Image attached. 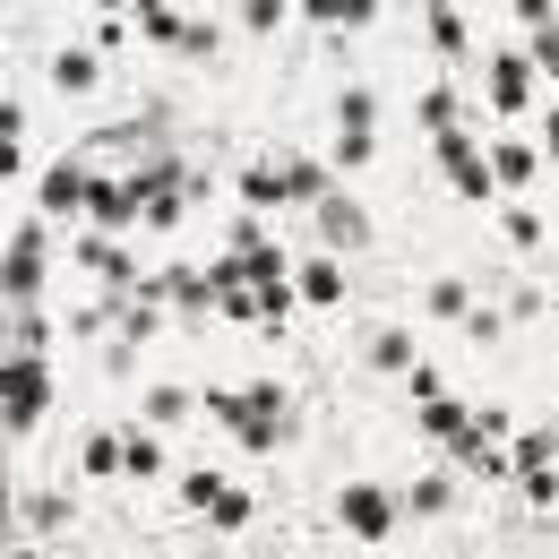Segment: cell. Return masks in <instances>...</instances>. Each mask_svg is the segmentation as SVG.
I'll return each mask as SVG.
<instances>
[{
  "mask_svg": "<svg viewBox=\"0 0 559 559\" xmlns=\"http://www.w3.org/2000/svg\"><path fill=\"white\" fill-rule=\"evenodd\" d=\"M207 414L233 421V439H241V448H259V456L293 439V396H284L276 379H259V388H215Z\"/></svg>",
  "mask_w": 559,
  "mask_h": 559,
  "instance_id": "1",
  "label": "cell"
},
{
  "mask_svg": "<svg viewBox=\"0 0 559 559\" xmlns=\"http://www.w3.org/2000/svg\"><path fill=\"white\" fill-rule=\"evenodd\" d=\"M52 405V370H44V353H9L0 361V421L9 430H35Z\"/></svg>",
  "mask_w": 559,
  "mask_h": 559,
  "instance_id": "2",
  "label": "cell"
},
{
  "mask_svg": "<svg viewBox=\"0 0 559 559\" xmlns=\"http://www.w3.org/2000/svg\"><path fill=\"white\" fill-rule=\"evenodd\" d=\"M241 199H250V207H301V199H310V207H319V199H328V173H319V164H250V173H241Z\"/></svg>",
  "mask_w": 559,
  "mask_h": 559,
  "instance_id": "3",
  "label": "cell"
},
{
  "mask_svg": "<svg viewBox=\"0 0 559 559\" xmlns=\"http://www.w3.org/2000/svg\"><path fill=\"white\" fill-rule=\"evenodd\" d=\"M44 250H52V241H44V224H17V241L0 250V301H17V310H26V301L44 293Z\"/></svg>",
  "mask_w": 559,
  "mask_h": 559,
  "instance_id": "4",
  "label": "cell"
},
{
  "mask_svg": "<svg viewBox=\"0 0 559 559\" xmlns=\"http://www.w3.org/2000/svg\"><path fill=\"white\" fill-rule=\"evenodd\" d=\"M439 173H448L465 199H490V190H499V181H490V155L465 139V130H439Z\"/></svg>",
  "mask_w": 559,
  "mask_h": 559,
  "instance_id": "5",
  "label": "cell"
},
{
  "mask_svg": "<svg viewBox=\"0 0 559 559\" xmlns=\"http://www.w3.org/2000/svg\"><path fill=\"white\" fill-rule=\"evenodd\" d=\"M336 516H345L361 543H388V525H396V499H388L379 483H353L345 499H336Z\"/></svg>",
  "mask_w": 559,
  "mask_h": 559,
  "instance_id": "6",
  "label": "cell"
},
{
  "mask_svg": "<svg viewBox=\"0 0 559 559\" xmlns=\"http://www.w3.org/2000/svg\"><path fill=\"white\" fill-rule=\"evenodd\" d=\"M370 121H379V104L353 86L345 104H336V164H370Z\"/></svg>",
  "mask_w": 559,
  "mask_h": 559,
  "instance_id": "7",
  "label": "cell"
},
{
  "mask_svg": "<svg viewBox=\"0 0 559 559\" xmlns=\"http://www.w3.org/2000/svg\"><path fill=\"white\" fill-rule=\"evenodd\" d=\"M490 104H499V112H525V104H534V61H525V52H499V61H490Z\"/></svg>",
  "mask_w": 559,
  "mask_h": 559,
  "instance_id": "8",
  "label": "cell"
},
{
  "mask_svg": "<svg viewBox=\"0 0 559 559\" xmlns=\"http://www.w3.org/2000/svg\"><path fill=\"white\" fill-rule=\"evenodd\" d=\"M86 215H95L104 233H130V224H139V181H95V190H86Z\"/></svg>",
  "mask_w": 559,
  "mask_h": 559,
  "instance_id": "9",
  "label": "cell"
},
{
  "mask_svg": "<svg viewBox=\"0 0 559 559\" xmlns=\"http://www.w3.org/2000/svg\"><path fill=\"white\" fill-rule=\"evenodd\" d=\"M86 190H95V181H86V164L61 155V164L44 173V215H78V207H86Z\"/></svg>",
  "mask_w": 559,
  "mask_h": 559,
  "instance_id": "10",
  "label": "cell"
},
{
  "mask_svg": "<svg viewBox=\"0 0 559 559\" xmlns=\"http://www.w3.org/2000/svg\"><path fill=\"white\" fill-rule=\"evenodd\" d=\"M534 173H543V146H525V139H499V146H490V181H499V190H525Z\"/></svg>",
  "mask_w": 559,
  "mask_h": 559,
  "instance_id": "11",
  "label": "cell"
},
{
  "mask_svg": "<svg viewBox=\"0 0 559 559\" xmlns=\"http://www.w3.org/2000/svg\"><path fill=\"white\" fill-rule=\"evenodd\" d=\"M319 233H328V241H336V250H361V233H370V224H361V199H336V190H328V199H319Z\"/></svg>",
  "mask_w": 559,
  "mask_h": 559,
  "instance_id": "12",
  "label": "cell"
},
{
  "mask_svg": "<svg viewBox=\"0 0 559 559\" xmlns=\"http://www.w3.org/2000/svg\"><path fill=\"white\" fill-rule=\"evenodd\" d=\"M421 430H430L439 448H465V439H474V414H465V405H448V396H430V405H421Z\"/></svg>",
  "mask_w": 559,
  "mask_h": 559,
  "instance_id": "13",
  "label": "cell"
},
{
  "mask_svg": "<svg viewBox=\"0 0 559 559\" xmlns=\"http://www.w3.org/2000/svg\"><path fill=\"white\" fill-rule=\"evenodd\" d=\"M293 293H301V301H319V310H328V301H345V276H336V259H310V267L293 276Z\"/></svg>",
  "mask_w": 559,
  "mask_h": 559,
  "instance_id": "14",
  "label": "cell"
},
{
  "mask_svg": "<svg viewBox=\"0 0 559 559\" xmlns=\"http://www.w3.org/2000/svg\"><path fill=\"white\" fill-rule=\"evenodd\" d=\"M95 78H104V61H95V52H61V61H52V86H61V95H86V86H95Z\"/></svg>",
  "mask_w": 559,
  "mask_h": 559,
  "instance_id": "15",
  "label": "cell"
},
{
  "mask_svg": "<svg viewBox=\"0 0 559 559\" xmlns=\"http://www.w3.org/2000/svg\"><path fill=\"white\" fill-rule=\"evenodd\" d=\"M130 17H139V26L155 35V44H181V35H190V26L173 17V0H130Z\"/></svg>",
  "mask_w": 559,
  "mask_h": 559,
  "instance_id": "16",
  "label": "cell"
},
{
  "mask_svg": "<svg viewBox=\"0 0 559 559\" xmlns=\"http://www.w3.org/2000/svg\"><path fill=\"white\" fill-rule=\"evenodd\" d=\"M421 17H430V44H439V52H465V17H456L448 0H421Z\"/></svg>",
  "mask_w": 559,
  "mask_h": 559,
  "instance_id": "17",
  "label": "cell"
},
{
  "mask_svg": "<svg viewBox=\"0 0 559 559\" xmlns=\"http://www.w3.org/2000/svg\"><path fill=\"white\" fill-rule=\"evenodd\" d=\"M551 456H559V430H525L516 439V474H551Z\"/></svg>",
  "mask_w": 559,
  "mask_h": 559,
  "instance_id": "18",
  "label": "cell"
},
{
  "mask_svg": "<svg viewBox=\"0 0 559 559\" xmlns=\"http://www.w3.org/2000/svg\"><path fill=\"white\" fill-rule=\"evenodd\" d=\"M499 233H508L516 250H543V215H534V207H516V199L499 207Z\"/></svg>",
  "mask_w": 559,
  "mask_h": 559,
  "instance_id": "19",
  "label": "cell"
},
{
  "mask_svg": "<svg viewBox=\"0 0 559 559\" xmlns=\"http://www.w3.org/2000/svg\"><path fill=\"white\" fill-rule=\"evenodd\" d=\"M17 139H26V112H17L9 95H0V181L17 173Z\"/></svg>",
  "mask_w": 559,
  "mask_h": 559,
  "instance_id": "20",
  "label": "cell"
},
{
  "mask_svg": "<svg viewBox=\"0 0 559 559\" xmlns=\"http://www.w3.org/2000/svg\"><path fill=\"white\" fill-rule=\"evenodd\" d=\"M310 17H328V26H370L379 0H310Z\"/></svg>",
  "mask_w": 559,
  "mask_h": 559,
  "instance_id": "21",
  "label": "cell"
},
{
  "mask_svg": "<svg viewBox=\"0 0 559 559\" xmlns=\"http://www.w3.org/2000/svg\"><path fill=\"white\" fill-rule=\"evenodd\" d=\"M121 465H130V474H139V483H155V474H164V448H155V439H121Z\"/></svg>",
  "mask_w": 559,
  "mask_h": 559,
  "instance_id": "22",
  "label": "cell"
},
{
  "mask_svg": "<svg viewBox=\"0 0 559 559\" xmlns=\"http://www.w3.org/2000/svg\"><path fill=\"white\" fill-rule=\"evenodd\" d=\"M207 516L224 525V534H233V525H250V490H233V483H224V490L207 499Z\"/></svg>",
  "mask_w": 559,
  "mask_h": 559,
  "instance_id": "23",
  "label": "cell"
},
{
  "mask_svg": "<svg viewBox=\"0 0 559 559\" xmlns=\"http://www.w3.org/2000/svg\"><path fill=\"white\" fill-rule=\"evenodd\" d=\"M370 361H379V370H414V336H405V328H388V336L370 345Z\"/></svg>",
  "mask_w": 559,
  "mask_h": 559,
  "instance_id": "24",
  "label": "cell"
},
{
  "mask_svg": "<svg viewBox=\"0 0 559 559\" xmlns=\"http://www.w3.org/2000/svg\"><path fill=\"white\" fill-rule=\"evenodd\" d=\"M525 61H534V78H559V26H534V52Z\"/></svg>",
  "mask_w": 559,
  "mask_h": 559,
  "instance_id": "25",
  "label": "cell"
},
{
  "mask_svg": "<svg viewBox=\"0 0 559 559\" xmlns=\"http://www.w3.org/2000/svg\"><path fill=\"white\" fill-rule=\"evenodd\" d=\"M448 499H456V490L439 483V474H430V483H414V490H405V508H421V516H439V508H448Z\"/></svg>",
  "mask_w": 559,
  "mask_h": 559,
  "instance_id": "26",
  "label": "cell"
},
{
  "mask_svg": "<svg viewBox=\"0 0 559 559\" xmlns=\"http://www.w3.org/2000/svg\"><path fill=\"white\" fill-rule=\"evenodd\" d=\"M421 121H430V130H456V95L430 86V95H421Z\"/></svg>",
  "mask_w": 559,
  "mask_h": 559,
  "instance_id": "27",
  "label": "cell"
},
{
  "mask_svg": "<svg viewBox=\"0 0 559 559\" xmlns=\"http://www.w3.org/2000/svg\"><path fill=\"white\" fill-rule=\"evenodd\" d=\"M430 310H439V319H465V310H474V301H465V284L448 276V284H430Z\"/></svg>",
  "mask_w": 559,
  "mask_h": 559,
  "instance_id": "28",
  "label": "cell"
},
{
  "mask_svg": "<svg viewBox=\"0 0 559 559\" xmlns=\"http://www.w3.org/2000/svg\"><path fill=\"white\" fill-rule=\"evenodd\" d=\"M146 414H155V421H181V414H190V396H181V388H146Z\"/></svg>",
  "mask_w": 559,
  "mask_h": 559,
  "instance_id": "29",
  "label": "cell"
},
{
  "mask_svg": "<svg viewBox=\"0 0 559 559\" xmlns=\"http://www.w3.org/2000/svg\"><path fill=\"white\" fill-rule=\"evenodd\" d=\"M86 474H121V439H86Z\"/></svg>",
  "mask_w": 559,
  "mask_h": 559,
  "instance_id": "30",
  "label": "cell"
},
{
  "mask_svg": "<svg viewBox=\"0 0 559 559\" xmlns=\"http://www.w3.org/2000/svg\"><path fill=\"white\" fill-rule=\"evenodd\" d=\"M215 490H224V474H190V483H181V499H190V508L207 516V499H215Z\"/></svg>",
  "mask_w": 559,
  "mask_h": 559,
  "instance_id": "31",
  "label": "cell"
},
{
  "mask_svg": "<svg viewBox=\"0 0 559 559\" xmlns=\"http://www.w3.org/2000/svg\"><path fill=\"white\" fill-rule=\"evenodd\" d=\"M241 17H250V26L267 35V26H276V17H284V0H241Z\"/></svg>",
  "mask_w": 559,
  "mask_h": 559,
  "instance_id": "32",
  "label": "cell"
},
{
  "mask_svg": "<svg viewBox=\"0 0 559 559\" xmlns=\"http://www.w3.org/2000/svg\"><path fill=\"white\" fill-rule=\"evenodd\" d=\"M516 17H525V26H551V17H559V0H516Z\"/></svg>",
  "mask_w": 559,
  "mask_h": 559,
  "instance_id": "33",
  "label": "cell"
},
{
  "mask_svg": "<svg viewBox=\"0 0 559 559\" xmlns=\"http://www.w3.org/2000/svg\"><path fill=\"white\" fill-rule=\"evenodd\" d=\"M543 155L559 164V104H551V130H543Z\"/></svg>",
  "mask_w": 559,
  "mask_h": 559,
  "instance_id": "34",
  "label": "cell"
},
{
  "mask_svg": "<svg viewBox=\"0 0 559 559\" xmlns=\"http://www.w3.org/2000/svg\"><path fill=\"white\" fill-rule=\"evenodd\" d=\"M9 559H44V551H9Z\"/></svg>",
  "mask_w": 559,
  "mask_h": 559,
  "instance_id": "35",
  "label": "cell"
}]
</instances>
